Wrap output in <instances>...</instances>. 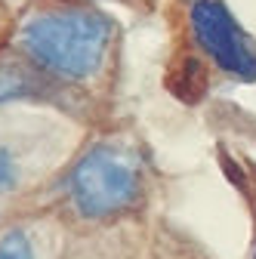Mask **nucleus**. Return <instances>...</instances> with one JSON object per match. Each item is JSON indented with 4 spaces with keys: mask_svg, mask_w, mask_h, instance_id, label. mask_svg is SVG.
Listing matches in <instances>:
<instances>
[{
    "mask_svg": "<svg viewBox=\"0 0 256 259\" xmlns=\"http://www.w3.org/2000/svg\"><path fill=\"white\" fill-rule=\"evenodd\" d=\"M114 44V22L90 4L65 0L31 10L16 28V50L56 83L99 77Z\"/></svg>",
    "mask_w": 256,
    "mask_h": 259,
    "instance_id": "obj_1",
    "label": "nucleus"
},
{
    "mask_svg": "<svg viewBox=\"0 0 256 259\" xmlns=\"http://www.w3.org/2000/svg\"><path fill=\"white\" fill-rule=\"evenodd\" d=\"M68 204L80 219L99 222L136 210L145 194V167L133 145L96 142L65 176Z\"/></svg>",
    "mask_w": 256,
    "mask_h": 259,
    "instance_id": "obj_2",
    "label": "nucleus"
},
{
    "mask_svg": "<svg viewBox=\"0 0 256 259\" xmlns=\"http://www.w3.org/2000/svg\"><path fill=\"white\" fill-rule=\"evenodd\" d=\"M188 34L219 71L241 83H256V40L226 0H188Z\"/></svg>",
    "mask_w": 256,
    "mask_h": 259,
    "instance_id": "obj_3",
    "label": "nucleus"
},
{
    "mask_svg": "<svg viewBox=\"0 0 256 259\" xmlns=\"http://www.w3.org/2000/svg\"><path fill=\"white\" fill-rule=\"evenodd\" d=\"M56 80L40 74L25 59H0V105L10 102H44L50 99Z\"/></svg>",
    "mask_w": 256,
    "mask_h": 259,
    "instance_id": "obj_4",
    "label": "nucleus"
},
{
    "mask_svg": "<svg viewBox=\"0 0 256 259\" xmlns=\"http://www.w3.org/2000/svg\"><path fill=\"white\" fill-rule=\"evenodd\" d=\"M0 259H37L25 229H7L0 235Z\"/></svg>",
    "mask_w": 256,
    "mask_h": 259,
    "instance_id": "obj_5",
    "label": "nucleus"
},
{
    "mask_svg": "<svg viewBox=\"0 0 256 259\" xmlns=\"http://www.w3.org/2000/svg\"><path fill=\"white\" fill-rule=\"evenodd\" d=\"M16 188H19V160L7 145H0V194H13Z\"/></svg>",
    "mask_w": 256,
    "mask_h": 259,
    "instance_id": "obj_6",
    "label": "nucleus"
},
{
    "mask_svg": "<svg viewBox=\"0 0 256 259\" xmlns=\"http://www.w3.org/2000/svg\"><path fill=\"white\" fill-rule=\"evenodd\" d=\"M253 259H256V247H253Z\"/></svg>",
    "mask_w": 256,
    "mask_h": 259,
    "instance_id": "obj_7",
    "label": "nucleus"
}]
</instances>
